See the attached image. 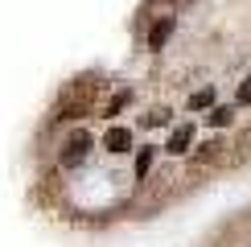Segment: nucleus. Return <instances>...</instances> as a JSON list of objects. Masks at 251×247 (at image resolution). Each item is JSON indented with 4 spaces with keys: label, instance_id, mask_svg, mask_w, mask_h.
<instances>
[{
    "label": "nucleus",
    "instance_id": "nucleus-1",
    "mask_svg": "<svg viewBox=\"0 0 251 247\" xmlns=\"http://www.w3.org/2000/svg\"><path fill=\"white\" fill-rule=\"evenodd\" d=\"M87 144H91L87 132H75V140H70V144H66V152H62V165H78L82 157H87Z\"/></svg>",
    "mask_w": 251,
    "mask_h": 247
},
{
    "label": "nucleus",
    "instance_id": "nucleus-2",
    "mask_svg": "<svg viewBox=\"0 0 251 247\" xmlns=\"http://www.w3.org/2000/svg\"><path fill=\"white\" fill-rule=\"evenodd\" d=\"M103 148H111V152H128V148H132V132H128V128H111L107 136H103Z\"/></svg>",
    "mask_w": 251,
    "mask_h": 247
},
{
    "label": "nucleus",
    "instance_id": "nucleus-3",
    "mask_svg": "<svg viewBox=\"0 0 251 247\" xmlns=\"http://www.w3.org/2000/svg\"><path fill=\"white\" fill-rule=\"evenodd\" d=\"M169 33H173V17H161L152 25V33H149V49H161L165 41H169Z\"/></svg>",
    "mask_w": 251,
    "mask_h": 247
},
{
    "label": "nucleus",
    "instance_id": "nucleus-4",
    "mask_svg": "<svg viewBox=\"0 0 251 247\" xmlns=\"http://www.w3.org/2000/svg\"><path fill=\"white\" fill-rule=\"evenodd\" d=\"M190 140H194V124H181V128H173V136H169V152H185V148H190Z\"/></svg>",
    "mask_w": 251,
    "mask_h": 247
},
{
    "label": "nucleus",
    "instance_id": "nucleus-5",
    "mask_svg": "<svg viewBox=\"0 0 251 247\" xmlns=\"http://www.w3.org/2000/svg\"><path fill=\"white\" fill-rule=\"evenodd\" d=\"M152 157H156V148H140V157H136V177H144V173H149Z\"/></svg>",
    "mask_w": 251,
    "mask_h": 247
},
{
    "label": "nucleus",
    "instance_id": "nucleus-6",
    "mask_svg": "<svg viewBox=\"0 0 251 247\" xmlns=\"http://www.w3.org/2000/svg\"><path fill=\"white\" fill-rule=\"evenodd\" d=\"M231 120H235V111H231V107H214V111H210V124H214V128H226Z\"/></svg>",
    "mask_w": 251,
    "mask_h": 247
},
{
    "label": "nucleus",
    "instance_id": "nucleus-7",
    "mask_svg": "<svg viewBox=\"0 0 251 247\" xmlns=\"http://www.w3.org/2000/svg\"><path fill=\"white\" fill-rule=\"evenodd\" d=\"M210 103H214V91H198V95L190 99V107H194V111H202V107H210Z\"/></svg>",
    "mask_w": 251,
    "mask_h": 247
},
{
    "label": "nucleus",
    "instance_id": "nucleus-8",
    "mask_svg": "<svg viewBox=\"0 0 251 247\" xmlns=\"http://www.w3.org/2000/svg\"><path fill=\"white\" fill-rule=\"evenodd\" d=\"M239 103H251V74L243 78V87H239Z\"/></svg>",
    "mask_w": 251,
    "mask_h": 247
},
{
    "label": "nucleus",
    "instance_id": "nucleus-9",
    "mask_svg": "<svg viewBox=\"0 0 251 247\" xmlns=\"http://www.w3.org/2000/svg\"><path fill=\"white\" fill-rule=\"evenodd\" d=\"M214 152H218V140H210V144H202V152H198V157H206V161H210Z\"/></svg>",
    "mask_w": 251,
    "mask_h": 247
}]
</instances>
